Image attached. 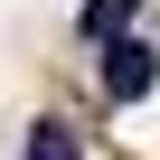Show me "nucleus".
<instances>
[{"label":"nucleus","mask_w":160,"mask_h":160,"mask_svg":"<svg viewBox=\"0 0 160 160\" xmlns=\"http://www.w3.org/2000/svg\"><path fill=\"white\" fill-rule=\"evenodd\" d=\"M28 160H75V132H66V122H38V132H28Z\"/></svg>","instance_id":"3"},{"label":"nucleus","mask_w":160,"mask_h":160,"mask_svg":"<svg viewBox=\"0 0 160 160\" xmlns=\"http://www.w3.org/2000/svg\"><path fill=\"white\" fill-rule=\"evenodd\" d=\"M151 85H160V57H151L141 38H104V94H113V104H141Z\"/></svg>","instance_id":"1"},{"label":"nucleus","mask_w":160,"mask_h":160,"mask_svg":"<svg viewBox=\"0 0 160 160\" xmlns=\"http://www.w3.org/2000/svg\"><path fill=\"white\" fill-rule=\"evenodd\" d=\"M132 10H141V0H85V38H122Z\"/></svg>","instance_id":"2"}]
</instances>
